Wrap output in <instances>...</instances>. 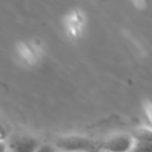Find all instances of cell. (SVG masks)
Segmentation results:
<instances>
[{
  "label": "cell",
  "instance_id": "obj_1",
  "mask_svg": "<svg viewBox=\"0 0 152 152\" xmlns=\"http://www.w3.org/2000/svg\"><path fill=\"white\" fill-rule=\"evenodd\" d=\"M56 146L63 152H74V151L95 152L101 146V144L81 135H68V137L58 138L56 140Z\"/></svg>",
  "mask_w": 152,
  "mask_h": 152
},
{
  "label": "cell",
  "instance_id": "obj_2",
  "mask_svg": "<svg viewBox=\"0 0 152 152\" xmlns=\"http://www.w3.org/2000/svg\"><path fill=\"white\" fill-rule=\"evenodd\" d=\"M7 150L11 152H36L39 146V141L31 135L14 134L8 138Z\"/></svg>",
  "mask_w": 152,
  "mask_h": 152
},
{
  "label": "cell",
  "instance_id": "obj_3",
  "mask_svg": "<svg viewBox=\"0 0 152 152\" xmlns=\"http://www.w3.org/2000/svg\"><path fill=\"white\" fill-rule=\"evenodd\" d=\"M134 139L128 133L115 134L101 144V148L104 152H129L133 146Z\"/></svg>",
  "mask_w": 152,
  "mask_h": 152
},
{
  "label": "cell",
  "instance_id": "obj_4",
  "mask_svg": "<svg viewBox=\"0 0 152 152\" xmlns=\"http://www.w3.org/2000/svg\"><path fill=\"white\" fill-rule=\"evenodd\" d=\"M134 140H142V141H150L152 142V128H145L140 127L132 132L131 134Z\"/></svg>",
  "mask_w": 152,
  "mask_h": 152
},
{
  "label": "cell",
  "instance_id": "obj_5",
  "mask_svg": "<svg viewBox=\"0 0 152 152\" xmlns=\"http://www.w3.org/2000/svg\"><path fill=\"white\" fill-rule=\"evenodd\" d=\"M129 152H152V142L142 141V140H134L133 146Z\"/></svg>",
  "mask_w": 152,
  "mask_h": 152
},
{
  "label": "cell",
  "instance_id": "obj_6",
  "mask_svg": "<svg viewBox=\"0 0 152 152\" xmlns=\"http://www.w3.org/2000/svg\"><path fill=\"white\" fill-rule=\"evenodd\" d=\"M36 152H55V147L49 144H42V145L39 144Z\"/></svg>",
  "mask_w": 152,
  "mask_h": 152
},
{
  "label": "cell",
  "instance_id": "obj_7",
  "mask_svg": "<svg viewBox=\"0 0 152 152\" xmlns=\"http://www.w3.org/2000/svg\"><path fill=\"white\" fill-rule=\"evenodd\" d=\"M7 139V131L4 127V125L0 122V141H5Z\"/></svg>",
  "mask_w": 152,
  "mask_h": 152
},
{
  "label": "cell",
  "instance_id": "obj_8",
  "mask_svg": "<svg viewBox=\"0 0 152 152\" xmlns=\"http://www.w3.org/2000/svg\"><path fill=\"white\" fill-rule=\"evenodd\" d=\"M7 151V145L5 141H0V152H6Z\"/></svg>",
  "mask_w": 152,
  "mask_h": 152
},
{
  "label": "cell",
  "instance_id": "obj_9",
  "mask_svg": "<svg viewBox=\"0 0 152 152\" xmlns=\"http://www.w3.org/2000/svg\"><path fill=\"white\" fill-rule=\"evenodd\" d=\"M74 152H87V151H74Z\"/></svg>",
  "mask_w": 152,
  "mask_h": 152
},
{
  "label": "cell",
  "instance_id": "obj_10",
  "mask_svg": "<svg viewBox=\"0 0 152 152\" xmlns=\"http://www.w3.org/2000/svg\"><path fill=\"white\" fill-rule=\"evenodd\" d=\"M6 152H11V151H8V150H7V151H6Z\"/></svg>",
  "mask_w": 152,
  "mask_h": 152
},
{
  "label": "cell",
  "instance_id": "obj_11",
  "mask_svg": "<svg viewBox=\"0 0 152 152\" xmlns=\"http://www.w3.org/2000/svg\"><path fill=\"white\" fill-rule=\"evenodd\" d=\"M55 152H56V151H55ZM59 152H63V151H59Z\"/></svg>",
  "mask_w": 152,
  "mask_h": 152
}]
</instances>
